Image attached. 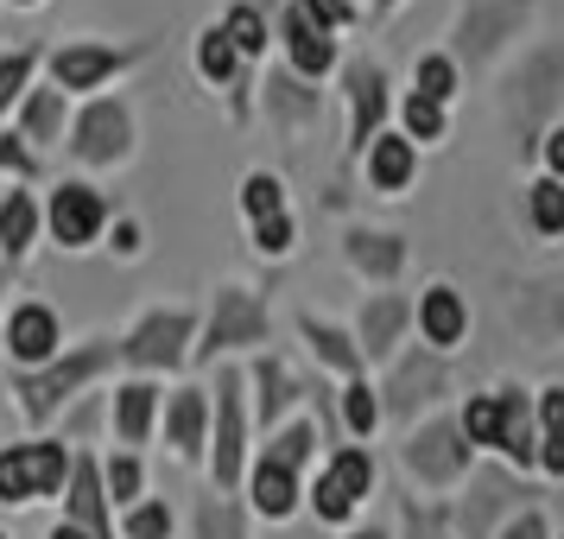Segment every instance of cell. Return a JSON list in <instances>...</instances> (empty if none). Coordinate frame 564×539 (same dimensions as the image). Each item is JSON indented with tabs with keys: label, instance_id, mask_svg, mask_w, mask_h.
Here are the masks:
<instances>
[{
	"label": "cell",
	"instance_id": "cell-1",
	"mask_svg": "<svg viewBox=\"0 0 564 539\" xmlns=\"http://www.w3.org/2000/svg\"><path fill=\"white\" fill-rule=\"evenodd\" d=\"M64 444H13L0 451V502H39L64 483Z\"/></svg>",
	"mask_w": 564,
	"mask_h": 539
},
{
	"label": "cell",
	"instance_id": "cell-2",
	"mask_svg": "<svg viewBox=\"0 0 564 539\" xmlns=\"http://www.w3.org/2000/svg\"><path fill=\"white\" fill-rule=\"evenodd\" d=\"M108 362H115V343H96V349H77L70 362H57V368H45L39 381H26L20 394H26V412L32 419H45V412H57L70 394H77L89 375H102Z\"/></svg>",
	"mask_w": 564,
	"mask_h": 539
},
{
	"label": "cell",
	"instance_id": "cell-3",
	"mask_svg": "<svg viewBox=\"0 0 564 539\" xmlns=\"http://www.w3.org/2000/svg\"><path fill=\"white\" fill-rule=\"evenodd\" d=\"M368 483H375V463H368V451H336V463L317 476V495H311L317 520H343V514L368 495Z\"/></svg>",
	"mask_w": 564,
	"mask_h": 539
},
{
	"label": "cell",
	"instance_id": "cell-4",
	"mask_svg": "<svg viewBox=\"0 0 564 539\" xmlns=\"http://www.w3.org/2000/svg\"><path fill=\"white\" fill-rule=\"evenodd\" d=\"M406 470L425 476V483H457L463 470H469V444H463L457 425H425L406 444Z\"/></svg>",
	"mask_w": 564,
	"mask_h": 539
},
{
	"label": "cell",
	"instance_id": "cell-5",
	"mask_svg": "<svg viewBox=\"0 0 564 539\" xmlns=\"http://www.w3.org/2000/svg\"><path fill=\"white\" fill-rule=\"evenodd\" d=\"M235 343H267V311H260L241 285L216 292V317H209L204 349H235Z\"/></svg>",
	"mask_w": 564,
	"mask_h": 539
},
{
	"label": "cell",
	"instance_id": "cell-6",
	"mask_svg": "<svg viewBox=\"0 0 564 539\" xmlns=\"http://www.w3.org/2000/svg\"><path fill=\"white\" fill-rule=\"evenodd\" d=\"M184 336H191V317H184V311H153V317H147V324L115 349V356L140 362V368H159V362H178L184 356Z\"/></svg>",
	"mask_w": 564,
	"mask_h": 539
},
{
	"label": "cell",
	"instance_id": "cell-7",
	"mask_svg": "<svg viewBox=\"0 0 564 539\" xmlns=\"http://www.w3.org/2000/svg\"><path fill=\"white\" fill-rule=\"evenodd\" d=\"M108 204L89 191V184H64L52 197V235L64 241V248H83V241H96V229H102Z\"/></svg>",
	"mask_w": 564,
	"mask_h": 539
},
{
	"label": "cell",
	"instance_id": "cell-8",
	"mask_svg": "<svg viewBox=\"0 0 564 539\" xmlns=\"http://www.w3.org/2000/svg\"><path fill=\"white\" fill-rule=\"evenodd\" d=\"M83 159H121L128 153V108L121 103H89V115L77 121V140H70Z\"/></svg>",
	"mask_w": 564,
	"mask_h": 539
},
{
	"label": "cell",
	"instance_id": "cell-9",
	"mask_svg": "<svg viewBox=\"0 0 564 539\" xmlns=\"http://www.w3.org/2000/svg\"><path fill=\"white\" fill-rule=\"evenodd\" d=\"M241 381L235 375H223V387H216V488H235V476H241Z\"/></svg>",
	"mask_w": 564,
	"mask_h": 539
},
{
	"label": "cell",
	"instance_id": "cell-10",
	"mask_svg": "<svg viewBox=\"0 0 564 539\" xmlns=\"http://www.w3.org/2000/svg\"><path fill=\"white\" fill-rule=\"evenodd\" d=\"M285 45H292V64H299L305 77H324V71L336 64L330 32H324V26L305 13V0H292V13H285Z\"/></svg>",
	"mask_w": 564,
	"mask_h": 539
},
{
	"label": "cell",
	"instance_id": "cell-11",
	"mask_svg": "<svg viewBox=\"0 0 564 539\" xmlns=\"http://www.w3.org/2000/svg\"><path fill=\"white\" fill-rule=\"evenodd\" d=\"M419 331H425V343L432 349H457L463 331H469V311H463V299L451 292V285H432L425 299H419Z\"/></svg>",
	"mask_w": 564,
	"mask_h": 539
},
{
	"label": "cell",
	"instance_id": "cell-12",
	"mask_svg": "<svg viewBox=\"0 0 564 539\" xmlns=\"http://www.w3.org/2000/svg\"><path fill=\"white\" fill-rule=\"evenodd\" d=\"M7 349L20 362H52L57 356V317L45 305H20L7 317Z\"/></svg>",
	"mask_w": 564,
	"mask_h": 539
},
{
	"label": "cell",
	"instance_id": "cell-13",
	"mask_svg": "<svg viewBox=\"0 0 564 539\" xmlns=\"http://www.w3.org/2000/svg\"><path fill=\"white\" fill-rule=\"evenodd\" d=\"M121 64H128V57L108 52V45H70V52L52 57V77H57V89H96V83L115 77Z\"/></svg>",
	"mask_w": 564,
	"mask_h": 539
},
{
	"label": "cell",
	"instance_id": "cell-14",
	"mask_svg": "<svg viewBox=\"0 0 564 539\" xmlns=\"http://www.w3.org/2000/svg\"><path fill=\"white\" fill-rule=\"evenodd\" d=\"M292 502H299V470H285L280 457H260V470H254V508L267 514V520H280V514H292Z\"/></svg>",
	"mask_w": 564,
	"mask_h": 539
},
{
	"label": "cell",
	"instance_id": "cell-15",
	"mask_svg": "<svg viewBox=\"0 0 564 539\" xmlns=\"http://www.w3.org/2000/svg\"><path fill=\"white\" fill-rule=\"evenodd\" d=\"M495 444L513 463H533V419H527V400L520 394H501L495 400Z\"/></svg>",
	"mask_w": 564,
	"mask_h": 539
},
{
	"label": "cell",
	"instance_id": "cell-16",
	"mask_svg": "<svg viewBox=\"0 0 564 539\" xmlns=\"http://www.w3.org/2000/svg\"><path fill=\"white\" fill-rule=\"evenodd\" d=\"M70 514L89 527V539H115V533H108V508H102V476H96V463H89V457L77 463V483H70Z\"/></svg>",
	"mask_w": 564,
	"mask_h": 539
},
{
	"label": "cell",
	"instance_id": "cell-17",
	"mask_svg": "<svg viewBox=\"0 0 564 539\" xmlns=\"http://www.w3.org/2000/svg\"><path fill=\"white\" fill-rule=\"evenodd\" d=\"M349 96H356V147H368V140H375V121H381V108H387L381 71H375V64H356V71H349Z\"/></svg>",
	"mask_w": 564,
	"mask_h": 539
},
{
	"label": "cell",
	"instance_id": "cell-18",
	"mask_svg": "<svg viewBox=\"0 0 564 539\" xmlns=\"http://www.w3.org/2000/svg\"><path fill=\"white\" fill-rule=\"evenodd\" d=\"M406 324V299H375L368 317H361V343H368V356H387L393 349V336Z\"/></svg>",
	"mask_w": 564,
	"mask_h": 539
},
{
	"label": "cell",
	"instance_id": "cell-19",
	"mask_svg": "<svg viewBox=\"0 0 564 539\" xmlns=\"http://www.w3.org/2000/svg\"><path fill=\"white\" fill-rule=\"evenodd\" d=\"M368 179L381 184V191H400L412 179V140H375V153H368Z\"/></svg>",
	"mask_w": 564,
	"mask_h": 539
},
{
	"label": "cell",
	"instance_id": "cell-20",
	"mask_svg": "<svg viewBox=\"0 0 564 539\" xmlns=\"http://www.w3.org/2000/svg\"><path fill=\"white\" fill-rule=\"evenodd\" d=\"M165 438L178 444L184 457H197V444H204V394H178V400H172V419H165Z\"/></svg>",
	"mask_w": 564,
	"mask_h": 539
},
{
	"label": "cell",
	"instance_id": "cell-21",
	"mask_svg": "<svg viewBox=\"0 0 564 539\" xmlns=\"http://www.w3.org/2000/svg\"><path fill=\"white\" fill-rule=\"evenodd\" d=\"M147 425H153V387H147V381L121 387V400H115V432L128 438V444H140Z\"/></svg>",
	"mask_w": 564,
	"mask_h": 539
},
{
	"label": "cell",
	"instance_id": "cell-22",
	"mask_svg": "<svg viewBox=\"0 0 564 539\" xmlns=\"http://www.w3.org/2000/svg\"><path fill=\"white\" fill-rule=\"evenodd\" d=\"M64 89H39L26 103V140L32 147H52V140H64Z\"/></svg>",
	"mask_w": 564,
	"mask_h": 539
},
{
	"label": "cell",
	"instance_id": "cell-23",
	"mask_svg": "<svg viewBox=\"0 0 564 539\" xmlns=\"http://www.w3.org/2000/svg\"><path fill=\"white\" fill-rule=\"evenodd\" d=\"M32 229H39V209H32L26 191H13V197L0 204V241H7V255H26Z\"/></svg>",
	"mask_w": 564,
	"mask_h": 539
},
{
	"label": "cell",
	"instance_id": "cell-24",
	"mask_svg": "<svg viewBox=\"0 0 564 539\" xmlns=\"http://www.w3.org/2000/svg\"><path fill=\"white\" fill-rule=\"evenodd\" d=\"M349 260H356L361 273L387 280V273L400 267V241H393V235H356V241H349Z\"/></svg>",
	"mask_w": 564,
	"mask_h": 539
},
{
	"label": "cell",
	"instance_id": "cell-25",
	"mask_svg": "<svg viewBox=\"0 0 564 539\" xmlns=\"http://www.w3.org/2000/svg\"><path fill=\"white\" fill-rule=\"evenodd\" d=\"M223 39H229L235 52H248V57H254V52H267V20H260L254 7H235V13H229V26H223Z\"/></svg>",
	"mask_w": 564,
	"mask_h": 539
},
{
	"label": "cell",
	"instance_id": "cell-26",
	"mask_svg": "<svg viewBox=\"0 0 564 539\" xmlns=\"http://www.w3.org/2000/svg\"><path fill=\"white\" fill-rule=\"evenodd\" d=\"M305 336H311V349H317V356L330 362V368H343V375L356 368V349H349V336H343V331H330V324L305 317Z\"/></svg>",
	"mask_w": 564,
	"mask_h": 539
},
{
	"label": "cell",
	"instance_id": "cell-27",
	"mask_svg": "<svg viewBox=\"0 0 564 539\" xmlns=\"http://www.w3.org/2000/svg\"><path fill=\"white\" fill-rule=\"evenodd\" d=\"M292 394L299 387H292V375H285L280 362H260V419H280Z\"/></svg>",
	"mask_w": 564,
	"mask_h": 539
},
{
	"label": "cell",
	"instance_id": "cell-28",
	"mask_svg": "<svg viewBox=\"0 0 564 539\" xmlns=\"http://www.w3.org/2000/svg\"><path fill=\"white\" fill-rule=\"evenodd\" d=\"M197 71H204L209 83H229L235 77V45L223 39V26L204 32V45H197Z\"/></svg>",
	"mask_w": 564,
	"mask_h": 539
},
{
	"label": "cell",
	"instance_id": "cell-29",
	"mask_svg": "<svg viewBox=\"0 0 564 539\" xmlns=\"http://www.w3.org/2000/svg\"><path fill=\"white\" fill-rule=\"evenodd\" d=\"M451 89H457V64H451V57H419V96L444 108Z\"/></svg>",
	"mask_w": 564,
	"mask_h": 539
},
{
	"label": "cell",
	"instance_id": "cell-30",
	"mask_svg": "<svg viewBox=\"0 0 564 539\" xmlns=\"http://www.w3.org/2000/svg\"><path fill=\"white\" fill-rule=\"evenodd\" d=\"M533 223H539L545 235L564 229V184H558V179H539V184H533Z\"/></svg>",
	"mask_w": 564,
	"mask_h": 539
},
{
	"label": "cell",
	"instance_id": "cell-31",
	"mask_svg": "<svg viewBox=\"0 0 564 539\" xmlns=\"http://www.w3.org/2000/svg\"><path fill=\"white\" fill-rule=\"evenodd\" d=\"M241 204H248V216H254V223L280 216V179H273V172H254V179L241 184Z\"/></svg>",
	"mask_w": 564,
	"mask_h": 539
},
{
	"label": "cell",
	"instance_id": "cell-32",
	"mask_svg": "<svg viewBox=\"0 0 564 539\" xmlns=\"http://www.w3.org/2000/svg\"><path fill=\"white\" fill-rule=\"evenodd\" d=\"M165 533H172V508L165 502H140L128 514V539H165Z\"/></svg>",
	"mask_w": 564,
	"mask_h": 539
},
{
	"label": "cell",
	"instance_id": "cell-33",
	"mask_svg": "<svg viewBox=\"0 0 564 539\" xmlns=\"http://www.w3.org/2000/svg\"><path fill=\"white\" fill-rule=\"evenodd\" d=\"M32 64H39V52L0 57V108H13V96H20V89H26V77H32Z\"/></svg>",
	"mask_w": 564,
	"mask_h": 539
},
{
	"label": "cell",
	"instance_id": "cell-34",
	"mask_svg": "<svg viewBox=\"0 0 564 539\" xmlns=\"http://www.w3.org/2000/svg\"><path fill=\"white\" fill-rule=\"evenodd\" d=\"M406 128H412V140H437V133H444V108L425 103V96H412L406 103Z\"/></svg>",
	"mask_w": 564,
	"mask_h": 539
},
{
	"label": "cell",
	"instance_id": "cell-35",
	"mask_svg": "<svg viewBox=\"0 0 564 539\" xmlns=\"http://www.w3.org/2000/svg\"><path fill=\"white\" fill-rule=\"evenodd\" d=\"M463 438L469 444H495V400H469V412H463Z\"/></svg>",
	"mask_w": 564,
	"mask_h": 539
},
{
	"label": "cell",
	"instance_id": "cell-36",
	"mask_svg": "<svg viewBox=\"0 0 564 539\" xmlns=\"http://www.w3.org/2000/svg\"><path fill=\"white\" fill-rule=\"evenodd\" d=\"M197 539H241V527H235V514H229V508L204 502V508H197Z\"/></svg>",
	"mask_w": 564,
	"mask_h": 539
},
{
	"label": "cell",
	"instance_id": "cell-37",
	"mask_svg": "<svg viewBox=\"0 0 564 539\" xmlns=\"http://www.w3.org/2000/svg\"><path fill=\"white\" fill-rule=\"evenodd\" d=\"M254 248H260V255H285V248H292V223H285V216L254 223Z\"/></svg>",
	"mask_w": 564,
	"mask_h": 539
},
{
	"label": "cell",
	"instance_id": "cell-38",
	"mask_svg": "<svg viewBox=\"0 0 564 539\" xmlns=\"http://www.w3.org/2000/svg\"><path fill=\"white\" fill-rule=\"evenodd\" d=\"M375 419H381V400L368 387H349V425L356 432H375Z\"/></svg>",
	"mask_w": 564,
	"mask_h": 539
},
{
	"label": "cell",
	"instance_id": "cell-39",
	"mask_svg": "<svg viewBox=\"0 0 564 539\" xmlns=\"http://www.w3.org/2000/svg\"><path fill=\"white\" fill-rule=\"evenodd\" d=\"M108 488H115V502H128L133 488H140V463H133V457H115V463H108Z\"/></svg>",
	"mask_w": 564,
	"mask_h": 539
},
{
	"label": "cell",
	"instance_id": "cell-40",
	"mask_svg": "<svg viewBox=\"0 0 564 539\" xmlns=\"http://www.w3.org/2000/svg\"><path fill=\"white\" fill-rule=\"evenodd\" d=\"M412 539H451L444 533V514H419L412 508Z\"/></svg>",
	"mask_w": 564,
	"mask_h": 539
},
{
	"label": "cell",
	"instance_id": "cell-41",
	"mask_svg": "<svg viewBox=\"0 0 564 539\" xmlns=\"http://www.w3.org/2000/svg\"><path fill=\"white\" fill-rule=\"evenodd\" d=\"M0 165H7V172H32L26 147H13V133H7V140H0Z\"/></svg>",
	"mask_w": 564,
	"mask_h": 539
},
{
	"label": "cell",
	"instance_id": "cell-42",
	"mask_svg": "<svg viewBox=\"0 0 564 539\" xmlns=\"http://www.w3.org/2000/svg\"><path fill=\"white\" fill-rule=\"evenodd\" d=\"M501 539H545V520H539V514H520Z\"/></svg>",
	"mask_w": 564,
	"mask_h": 539
},
{
	"label": "cell",
	"instance_id": "cell-43",
	"mask_svg": "<svg viewBox=\"0 0 564 539\" xmlns=\"http://www.w3.org/2000/svg\"><path fill=\"white\" fill-rule=\"evenodd\" d=\"M545 159H552V172H558V184H564V128L545 140Z\"/></svg>",
	"mask_w": 564,
	"mask_h": 539
},
{
	"label": "cell",
	"instance_id": "cell-44",
	"mask_svg": "<svg viewBox=\"0 0 564 539\" xmlns=\"http://www.w3.org/2000/svg\"><path fill=\"white\" fill-rule=\"evenodd\" d=\"M52 539H89V533H83V527H70V520H64V527H52Z\"/></svg>",
	"mask_w": 564,
	"mask_h": 539
},
{
	"label": "cell",
	"instance_id": "cell-45",
	"mask_svg": "<svg viewBox=\"0 0 564 539\" xmlns=\"http://www.w3.org/2000/svg\"><path fill=\"white\" fill-rule=\"evenodd\" d=\"M356 539H381V533H356Z\"/></svg>",
	"mask_w": 564,
	"mask_h": 539
},
{
	"label": "cell",
	"instance_id": "cell-46",
	"mask_svg": "<svg viewBox=\"0 0 564 539\" xmlns=\"http://www.w3.org/2000/svg\"><path fill=\"white\" fill-rule=\"evenodd\" d=\"M267 7H273V0H267Z\"/></svg>",
	"mask_w": 564,
	"mask_h": 539
},
{
	"label": "cell",
	"instance_id": "cell-47",
	"mask_svg": "<svg viewBox=\"0 0 564 539\" xmlns=\"http://www.w3.org/2000/svg\"><path fill=\"white\" fill-rule=\"evenodd\" d=\"M20 7H26V0H20Z\"/></svg>",
	"mask_w": 564,
	"mask_h": 539
}]
</instances>
